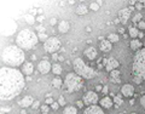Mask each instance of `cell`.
<instances>
[{"label": "cell", "instance_id": "cell-1", "mask_svg": "<svg viewBox=\"0 0 145 114\" xmlns=\"http://www.w3.org/2000/svg\"><path fill=\"white\" fill-rule=\"evenodd\" d=\"M25 80L22 73L10 67H3L0 71V98L3 101L15 98L24 89Z\"/></svg>", "mask_w": 145, "mask_h": 114}, {"label": "cell", "instance_id": "cell-2", "mask_svg": "<svg viewBox=\"0 0 145 114\" xmlns=\"http://www.w3.org/2000/svg\"><path fill=\"white\" fill-rule=\"evenodd\" d=\"M1 60L7 66H11V67L21 66L24 62V52L21 47L10 45V46H6L3 50Z\"/></svg>", "mask_w": 145, "mask_h": 114}, {"label": "cell", "instance_id": "cell-3", "mask_svg": "<svg viewBox=\"0 0 145 114\" xmlns=\"http://www.w3.org/2000/svg\"><path fill=\"white\" fill-rule=\"evenodd\" d=\"M39 42V38L33 30L30 29H23L18 33L16 38L17 46L22 50H30L33 49Z\"/></svg>", "mask_w": 145, "mask_h": 114}, {"label": "cell", "instance_id": "cell-4", "mask_svg": "<svg viewBox=\"0 0 145 114\" xmlns=\"http://www.w3.org/2000/svg\"><path fill=\"white\" fill-rule=\"evenodd\" d=\"M72 67H74V71L76 74L80 75L81 78H84V79H93L94 76H97V72L94 71L93 68L88 67L80 57H76L74 60Z\"/></svg>", "mask_w": 145, "mask_h": 114}, {"label": "cell", "instance_id": "cell-5", "mask_svg": "<svg viewBox=\"0 0 145 114\" xmlns=\"http://www.w3.org/2000/svg\"><path fill=\"white\" fill-rule=\"evenodd\" d=\"M133 74L145 80V49L138 50L133 58Z\"/></svg>", "mask_w": 145, "mask_h": 114}, {"label": "cell", "instance_id": "cell-6", "mask_svg": "<svg viewBox=\"0 0 145 114\" xmlns=\"http://www.w3.org/2000/svg\"><path fill=\"white\" fill-rule=\"evenodd\" d=\"M63 86H64V90L67 92H75L82 88V78L76 73H68Z\"/></svg>", "mask_w": 145, "mask_h": 114}, {"label": "cell", "instance_id": "cell-7", "mask_svg": "<svg viewBox=\"0 0 145 114\" xmlns=\"http://www.w3.org/2000/svg\"><path fill=\"white\" fill-rule=\"evenodd\" d=\"M44 47H45V51H47L50 53H56V51H58L61 47V42L56 36H51V38H48L47 42L44 44Z\"/></svg>", "mask_w": 145, "mask_h": 114}, {"label": "cell", "instance_id": "cell-8", "mask_svg": "<svg viewBox=\"0 0 145 114\" xmlns=\"http://www.w3.org/2000/svg\"><path fill=\"white\" fill-rule=\"evenodd\" d=\"M82 102L86 104V106H93V104H97L98 102V95L93 91H88L86 92L82 97Z\"/></svg>", "mask_w": 145, "mask_h": 114}, {"label": "cell", "instance_id": "cell-9", "mask_svg": "<svg viewBox=\"0 0 145 114\" xmlns=\"http://www.w3.org/2000/svg\"><path fill=\"white\" fill-rule=\"evenodd\" d=\"M120 66V63L117 60H115L114 57H109V58H104V67L108 72H111L114 69H117V67Z\"/></svg>", "mask_w": 145, "mask_h": 114}, {"label": "cell", "instance_id": "cell-10", "mask_svg": "<svg viewBox=\"0 0 145 114\" xmlns=\"http://www.w3.org/2000/svg\"><path fill=\"white\" fill-rule=\"evenodd\" d=\"M133 11V7H127V9H122V10L119 11V20L121 23L126 24L128 18L131 17V12Z\"/></svg>", "mask_w": 145, "mask_h": 114}, {"label": "cell", "instance_id": "cell-11", "mask_svg": "<svg viewBox=\"0 0 145 114\" xmlns=\"http://www.w3.org/2000/svg\"><path fill=\"white\" fill-rule=\"evenodd\" d=\"M38 69L41 74H47V73L52 69V66L47 60H42L39 62V66H38Z\"/></svg>", "mask_w": 145, "mask_h": 114}, {"label": "cell", "instance_id": "cell-12", "mask_svg": "<svg viewBox=\"0 0 145 114\" xmlns=\"http://www.w3.org/2000/svg\"><path fill=\"white\" fill-rule=\"evenodd\" d=\"M121 94L123 95V96L126 97H131V96H133V94H134V88L131 84H125L121 88Z\"/></svg>", "mask_w": 145, "mask_h": 114}, {"label": "cell", "instance_id": "cell-13", "mask_svg": "<svg viewBox=\"0 0 145 114\" xmlns=\"http://www.w3.org/2000/svg\"><path fill=\"white\" fill-rule=\"evenodd\" d=\"M84 114H104V113H103L101 107H98V106H96V104H93V106H89V107L86 108L85 111H84Z\"/></svg>", "mask_w": 145, "mask_h": 114}, {"label": "cell", "instance_id": "cell-14", "mask_svg": "<svg viewBox=\"0 0 145 114\" xmlns=\"http://www.w3.org/2000/svg\"><path fill=\"white\" fill-rule=\"evenodd\" d=\"M85 56L88 58V60H94V58L97 57V50L96 47H93V46H89L85 50Z\"/></svg>", "mask_w": 145, "mask_h": 114}, {"label": "cell", "instance_id": "cell-15", "mask_svg": "<svg viewBox=\"0 0 145 114\" xmlns=\"http://www.w3.org/2000/svg\"><path fill=\"white\" fill-rule=\"evenodd\" d=\"M33 103H34L33 97H31V96H24L20 101V106L23 107V108H27V107H29V106H33Z\"/></svg>", "mask_w": 145, "mask_h": 114}, {"label": "cell", "instance_id": "cell-16", "mask_svg": "<svg viewBox=\"0 0 145 114\" xmlns=\"http://www.w3.org/2000/svg\"><path fill=\"white\" fill-rule=\"evenodd\" d=\"M110 80L112 81V83H116L119 84L121 79H120V71L119 69H114L110 72Z\"/></svg>", "mask_w": 145, "mask_h": 114}, {"label": "cell", "instance_id": "cell-17", "mask_svg": "<svg viewBox=\"0 0 145 114\" xmlns=\"http://www.w3.org/2000/svg\"><path fill=\"white\" fill-rule=\"evenodd\" d=\"M70 26H69V22L67 21H62L59 22V24H58V30L61 32V33H67L68 30H69Z\"/></svg>", "mask_w": 145, "mask_h": 114}, {"label": "cell", "instance_id": "cell-18", "mask_svg": "<svg viewBox=\"0 0 145 114\" xmlns=\"http://www.w3.org/2000/svg\"><path fill=\"white\" fill-rule=\"evenodd\" d=\"M101 50L104 52H109L111 50V43L109 42V40H103V42H101Z\"/></svg>", "mask_w": 145, "mask_h": 114}, {"label": "cell", "instance_id": "cell-19", "mask_svg": "<svg viewBox=\"0 0 145 114\" xmlns=\"http://www.w3.org/2000/svg\"><path fill=\"white\" fill-rule=\"evenodd\" d=\"M33 71H34V68H33V65H31L30 62L24 63V66H23V73H24L25 75L30 76L31 73H33Z\"/></svg>", "mask_w": 145, "mask_h": 114}, {"label": "cell", "instance_id": "cell-20", "mask_svg": "<svg viewBox=\"0 0 145 114\" xmlns=\"http://www.w3.org/2000/svg\"><path fill=\"white\" fill-rule=\"evenodd\" d=\"M101 106L104 107V108H110L112 106V101H111V98L110 97H104L101 100Z\"/></svg>", "mask_w": 145, "mask_h": 114}, {"label": "cell", "instance_id": "cell-21", "mask_svg": "<svg viewBox=\"0 0 145 114\" xmlns=\"http://www.w3.org/2000/svg\"><path fill=\"white\" fill-rule=\"evenodd\" d=\"M76 13L78 15H86V13L88 12V7L86 5H79L78 7H76Z\"/></svg>", "mask_w": 145, "mask_h": 114}, {"label": "cell", "instance_id": "cell-22", "mask_svg": "<svg viewBox=\"0 0 145 114\" xmlns=\"http://www.w3.org/2000/svg\"><path fill=\"white\" fill-rule=\"evenodd\" d=\"M140 47H142V43H140L138 39H133L132 42H131V49L134 50V51L135 50H139Z\"/></svg>", "mask_w": 145, "mask_h": 114}, {"label": "cell", "instance_id": "cell-23", "mask_svg": "<svg viewBox=\"0 0 145 114\" xmlns=\"http://www.w3.org/2000/svg\"><path fill=\"white\" fill-rule=\"evenodd\" d=\"M63 114H78V109L72 106H69V107H65L64 111H63Z\"/></svg>", "mask_w": 145, "mask_h": 114}, {"label": "cell", "instance_id": "cell-24", "mask_svg": "<svg viewBox=\"0 0 145 114\" xmlns=\"http://www.w3.org/2000/svg\"><path fill=\"white\" fill-rule=\"evenodd\" d=\"M52 72H53L56 75H59L61 73H62V67L58 65V63H54V65L52 66Z\"/></svg>", "mask_w": 145, "mask_h": 114}, {"label": "cell", "instance_id": "cell-25", "mask_svg": "<svg viewBox=\"0 0 145 114\" xmlns=\"http://www.w3.org/2000/svg\"><path fill=\"white\" fill-rule=\"evenodd\" d=\"M62 85H63V83H62V80L59 78H54L52 80V86H53V88L59 89V88H62Z\"/></svg>", "mask_w": 145, "mask_h": 114}, {"label": "cell", "instance_id": "cell-26", "mask_svg": "<svg viewBox=\"0 0 145 114\" xmlns=\"http://www.w3.org/2000/svg\"><path fill=\"white\" fill-rule=\"evenodd\" d=\"M129 35H131V38H134L135 39L139 35L138 29L135 28V27H131V28H129Z\"/></svg>", "mask_w": 145, "mask_h": 114}, {"label": "cell", "instance_id": "cell-27", "mask_svg": "<svg viewBox=\"0 0 145 114\" xmlns=\"http://www.w3.org/2000/svg\"><path fill=\"white\" fill-rule=\"evenodd\" d=\"M108 40L110 43H117L119 42V35L117 34H109L108 35Z\"/></svg>", "mask_w": 145, "mask_h": 114}, {"label": "cell", "instance_id": "cell-28", "mask_svg": "<svg viewBox=\"0 0 145 114\" xmlns=\"http://www.w3.org/2000/svg\"><path fill=\"white\" fill-rule=\"evenodd\" d=\"M24 18H25V22H27L28 24H33L34 22H35V18L31 16V15H25Z\"/></svg>", "mask_w": 145, "mask_h": 114}, {"label": "cell", "instance_id": "cell-29", "mask_svg": "<svg viewBox=\"0 0 145 114\" xmlns=\"http://www.w3.org/2000/svg\"><path fill=\"white\" fill-rule=\"evenodd\" d=\"M102 4V1H98V3H91V5H89V9L91 10H93V11H97L98 9H99V5Z\"/></svg>", "mask_w": 145, "mask_h": 114}, {"label": "cell", "instance_id": "cell-30", "mask_svg": "<svg viewBox=\"0 0 145 114\" xmlns=\"http://www.w3.org/2000/svg\"><path fill=\"white\" fill-rule=\"evenodd\" d=\"M38 38H39V40H40V42H44V43H46V42H47V39H48V36H47L46 34H45V33H39Z\"/></svg>", "mask_w": 145, "mask_h": 114}, {"label": "cell", "instance_id": "cell-31", "mask_svg": "<svg viewBox=\"0 0 145 114\" xmlns=\"http://www.w3.org/2000/svg\"><path fill=\"white\" fill-rule=\"evenodd\" d=\"M114 102H115V104H116V108L117 107H119V106H121V104H122V98L120 97V96H115L114 97Z\"/></svg>", "mask_w": 145, "mask_h": 114}, {"label": "cell", "instance_id": "cell-32", "mask_svg": "<svg viewBox=\"0 0 145 114\" xmlns=\"http://www.w3.org/2000/svg\"><path fill=\"white\" fill-rule=\"evenodd\" d=\"M140 21H142V15H140V13H137V15L134 16V18H133V22L134 23H139Z\"/></svg>", "mask_w": 145, "mask_h": 114}, {"label": "cell", "instance_id": "cell-33", "mask_svg": "<svg viewBox=\"0 0 145 114\" xmlns=\"http://www.w3.org/2000/svg\"><path fill=\"white\" fill-rule=\"evenodd\" d=\"M133 81H134L135 84H142L143 79L140 78V76H138V75H134V76H133Z\"/></svg>", "mask_w": 145, "mask_h": 114}, {"label": "cell", "instance_id": "cell-34", "mask_svg": "<svg viewBox=\"0 0 145 114\" xmlns=\"http://www.w3.org/2000/svg\"><path fill=\"white\" fill-rule=\"evenodd\" d=\"M58 103H59V106H65V100L63 96H59V98H58Z\"/></svg>", "mask_w": 145, "mask_h": 114}, {"label": "cell", "instance_id": "cell-35", "mask_svg": "<svg viewBox=\"0 0 145 114\" xmlns=\"http://www.w3.org/2000/svg\"><path fill=\"white\" fill-rule=\"evenodd\" d=\"M51 107H52V109H54V111H57V109L59 108V103H58V102H53L51 104Z\"/></svg>", "mask_w": 145, "mask_h": 114}, {"label": "cell", "instance_id": "cell-36", "mask_svg": "<svg viewBox=\"0 0 145 114\" xmlns=\"http://www.w3.org/2000/svg\"><path fill=\"white\" fill-rule=\"evenodd\" d=\"M40 107V102L39 101H34V103H33V106H31V108L33 109H38Z\"/></svg>", "mask_w": 145, "mask_h": 114}, {"label": "cell", "instance_id": "cell-37", "mask_svg": "<svg viewBox=\"0 0 145 114\" xmlns=\"http://www.w3.org/2000/svg\"><path fill=\"white\" fill-rule=\"evenodd\" d=\"M138 28L140 29H145V21H140L138 23Z\"/></svg>", "mask_w": 145, "mask_h": 114}, {"label": "cell", "instance_id": "cell-38", "mask_svg": "<svg viewBox=\"0 0 145 114\" xmlns=\"http://www.w3.org/2000/svg\"><path fill=\"white\" fill-rule=\"evenodd\" d=\"M135 9H137V10H142V9H144L143 3H135Z\"/></svg>", "mask_w": 145, "mask_h": 114}, {"label": "cell", "instance_id": "cell-39", "mask_svg": "<svg viewBox=\"0 0 145 114\" xmlns=\"http://www.w3.org/2000/svg\"><path fill=\"white\" fill-rule=\"evenodd\" d=\"M41 111H42V113H47L48 112V106H47V104H44V106H41Z\"/></svg>", "mask_w": 145, "mask_h": 114}, {"label": "cell", "instance_id": "cell-40", "mask_svg": "<svg viewBox=\"0 0 145 114\" xmlns=\"http://www.w3.org/2000/svg\"><path fill=\"white\" fill-rule=\"evenodd\" d=\"M140 104H142V106L145 108V95H144V96L140 97Z\"/></svg>", "mask_w": 145, "mask_h": 114}, {"label": "cell", "instance_id": "cell-41", "mask_svg": "<svg viewBox=\"0 0 145 114\" xmlns=\"http://www.w3.org/2000/svg\"><path fill=\"white\" fill-rule=\"evenodd\" d=\"M52 103H53L52 97H47V98H46V104H52Z\"/></svg>", "mask_w": 145, "mask_h": 114}, {"label": "cell", "instance_id": "cell-42", "mask_svg": "<svg viewBox=\"0 0 145 114\" xmlns=\"http://www.w3.org/2000/svg\"><path fill=\"white\" fill-rule=\"evenodd\" d=\"M36 29H38V32H39V33H44V30H45V28H44L42 26H39V27H38V28H36Z\"/></svg>", "mask_w": 145, "mask_h": 114}, {"label": "cell", "instance_id": "cell-43", "mask_svg": "<svg viewBox=\"0 0 145 114\" xmlns=\"http://www.w3.org/2000/svg\"><path fill=\"white\" fill-rule=\"evenodd\" d=\"M84 104H85V103H84L82 101H78V103H76V106H78L79 108H82V107H84Z\"/></svg>", "mask_w": 145, "mask_h": 114}, {"label": "cell", "instance_id": "cell-44", "mask_svg": "<svg viewBox=\"0 0 145 114\" xmlns=\"http://www.w3.org/2000/svg\"><path fill=\"white\" fill-rule=\"evenodd\" d=\"M50 23H51L52 26H54V24L57 23V20H56V18H51V21H50Z\"/></svg>", "mask_w": 145, "mask_h": 114}, {"label": "cell", "instance_id": "cell-45", "mask_svg": "<svg viewBox=\"0 0 145 114\" xmlns=\"http://www.w3.org/2000/svg\"><path fill=\"white\" fill-rule=\"evenodd\" d=\"M96 90H97L98 92H99V91H102V90H103V88H102L101 85H97V86H96Z\"/></svg>", "mask_w": 145, "mask_h": 114}, {"label": "cell", "instance_id": "cell-46", "mask_svg": "<svg viewBox=\"0 0 145 114\" xmlns=\"http://www.w3.org/2000/svg\"><path fill=\"white\" fill-rule=\"evenodd\" d=\"M102 91H103L104 94H106V92H108V86H103V90H102Z\"/></svg>", "mask_w": 145, "mask_h": 114}, {"label": "cell", "instance_id": "cell-47", "mask_svg": "<svg viewBox=\"0 0 145 114\" xmlns=\"http://www.w3.org/2000/svg\"><path fill=\"white\" fill-rule=\"evenodd\" d=\"M11 108H1V112H10Z\"/></svg>", "mask_w": 145, "mask_h": 114}, {"label": "cell", "instance_id": "cell-48", "mask_svg": "<svg viewBox=\"0 0 145 114\" xmlns=\"http://www.w3.org/2000/svg\"><path fill=\"white\" fill-rule=\"evenodd\" d=\"M38 21H39V22H42V21H44V16H40V17L38 18Z\"/></svg>", "mask_w": 145, "mask_h": 114}, {"label": "cell", "instance_id": "cell-49", "mask_svg": "<svg viewBox=\"0 0 145 114\" xmlns=\"http://www.w3.org/2000/svg\"><path fill=\"white\" fill-rule=\"evenodd\" d=\"M52 58H53V60H58V56H57V55H56V53H53V56H52Z\"/></svg>", "mask_w": 145, "mask_h": 114}, {"label": "cell", "instance_id": "cell-50", "mask_svg": "<svg viewBox=\"0 0 145 114\" xmlns=\"http://www.w3.org/2000/svg\"><path fill=\"white\" fill-rule=\"evenodd\" d=\"M21 114H25V111H24V109H23V111L21 112Z\"/></svg>", "mask_w": 145, "mask_h": 114}, {"label": "cell", "instance_id": "cell-51", "mask_svg": "<svg viewBox=\"0 0 145 114\" xmlns=\"http://www.w3.org/2000/svg\"><path fill=\"white\" fill-rule=\"evenodd\" d=\"M143 7L145 9V1H143Z\"/></svg>", "mask_w": 145, "mask_h": 114}, {"label": "cell", "instance_id": "cell-52", "mask_svg": "<svg viewBox=\"0 0 145 114\" xmlns=\"http://www.w3.org/2000/svg\"><path fill=\"white\" fill-rule=\"evenodd\" d=\"M131 114H138V113H131Z\"/></svg>", "mask_w": 145, "mask_h": 114}, {"label": "cell", "instance_id": "cell-53", "mask_svg": "<svg viewBox=\"0 0 145 114\" xmlns=\"http://www.w3.org/2000/svg\"><path fill=\"white\" fill-rule=\"evenodd\" d=\"M42 114H47V113H42Z\"/></svg>", "mask_w": 145, "mask_h": 114}]
</instances>
